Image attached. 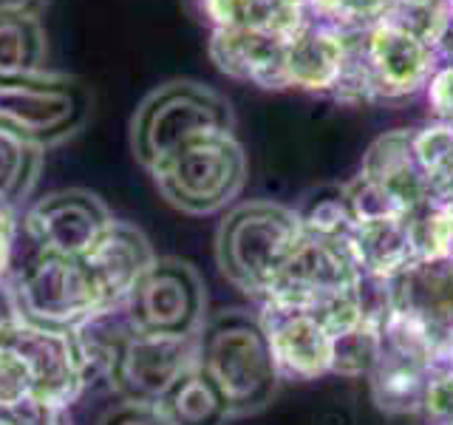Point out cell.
<instances>
[{
    "label": "cell",
    "instance_id": "603a6c76",
    "mask_svg": "<svg viewBox=\"0 0 453 425\" xmlns=\"http://www.w3.org/2000/svg\"><path fill=\"white\" fill-rule=\"evenodd\" d=\"M35 394L32 375H28L20 354L0 344V408L14 406Z\"/></svg>",
    "mask_w": 453,
    "mask_h": 425
},
{
    "label": "cell",
    "instance_id": "3957f363",
    "mask_svg": "<svg viewBox=\"0 0 453 425\" xmlns=\"http://www.w3.org/2000/svg\"><path fill=\"white\" fill-rule=\"evenodd\" d=\"M230 99L196 80H170L139 103L131 120V151L153 174L170 153L210 131H233Z\"/></svg>",
    "mask_w": 453,
    "mask_h": 425
},
{
    "label": "cell",
    "instance_id": "e0dca14e",
    "mask_svg": "<svg viewBox=\"0 0 453 425\" xmlns=\"http://www.w3.org/2000/svg\"><path fill=\"white\" fill-rule=\"evenodd\" d=\"M374 68L386 94H408L419 89L425 77V51L419 42L400 32V28H382L374 40Z\"/></svg>",
    "mask_w": 453,
    "mask_h": 425
},
{
    "label": "cell",
    "instance_id": "277c9868",
    "mask_svg": "<svg viewBox=\"0 0 453 425\" xmlns=\"http://www.w3.org/2000/svg\"><path fill=\"white\" fill-rule=\"evenodd\" d=\"M247 153L233 131H210L184 142L153 170L162 198L188 216L226 210L247 184Z\"/></svg>",
    "mask_w": 453,
    "mask_h": 425
},
{
    "label": "cell",
    "instance_id": "83f0119b",
    "mask_svg": "<svg viewBox=\"0 0 453 425\" xmlns=\"http://www.w3.org/2000/svg\"><path fill=\"white\" fill-rule=\"evenodd\" d=\"M49 0H0V14H26V18H40Z\"/></svg>",
    "mask_w": 453,
    "mask_h": 425
},
{
    "label": "cell",
    "instance_id": "8992f818",
    "mask_svg": "<svg viewBox=\"0 0 453 425\" xmlns=\"http://www.w3.org/2000/svg\"><path fill=\"white\" fill-rule=\"evenodd\" d=\"M14 304L23 323L51 332H77L99 315L103 301L82 259L37 250L12 283Z\"/></svg>",
    "mask_w": 453,
    "mask_h": 425
},
{
    "label": "cell",
    "instance_id": "44dd1931",
    "mask_svg": "<svg viewBox=\"0 0 453 425\" xmlns=\"http://www.w3.org/2000/svg\"><path fill=\"white\" fill-rule=\"evenodd\" d=\"M382 352V323L363 318L360 323L332 335V375L357 380L368 377Z\"/></svg>",
    "mask_w": 453,
    "mask_h": 425
},
{
    "label": "cell",
    "instance_id": "8fae6325",
    "mask_svg": "<svg viewBox=\"0 0 453 425\" xmlns=\"http://www.w3.org/2000/svg\"><path fill=\"white\" fill-rule=\"evenodd\" d=\"M0 344L20 354L28 375H32L35 397L40 400L68 408L85 389L74 332H51L18 321Z\"/></svg>",
    "mask_w": 453,
    "mask_h": 425
},
{
    "label": "cell",
    "instance_id": "7402d4cb",
    "mask_svg": "<svg viewBox=\"0 0 453 425\" xmlns=\"http://www.w3.org/2000/svg\"><path fill=\"white\" fill-rule=\"evenodd\" d=\"M419 414H425L434 425H453V358L450 354H439V360L434 363Z\"/></svg>",
    "mask_w": 453,
    "mask_h": 425
},
{
    "label": "cell",
    "instance_id": "d6986e66",
    "mask_svg": "<svg viewBox=\"0 0 453 425\" xmlns=\"http://www.w3.org/2000/svg\"><path fill=\"white\" fill-rule=\"evenodd\" d=\"M297 210V219L303 224V233L311 241L326 244H346L351 241L357 221L351 216L346 188H323L306 196V202Z\"/></svg>",
    "mask_w": 453,
    "mask_h": 425
},
{
    "label": "cell",
    "instance_id": "5b68a950",
    "mask_svg": "<svg viewBox=\"0 0 453 425\" xmlns=\"http://www.w3.org/2000/svg\"><path fill=\"white\" fill-rule=\"evenodd\" d=\"M94 94L63 71H40L0 89V128L28 145L49 151L77 136L91 117Z\"/></svg>",
    "mask_w": 453,
    "mask_h": 425
},
{
    "label": "cell",
    "instance_id": "ac0fdd59",
    "mask_svg": "<svg viewBox=\"0 0 453 425\" xmlns=\"http://www.w3.org/2000/svg\"><path fill=\"white\" fill-rule=\"evenodd\" d=\"M340 74V54L329 37L301 32L287 40V80L303 89H329Z\"/></svg>",
    "mask_w": 453,
    "mask_h": 425
},
{
    "label": "cell",
    "instance_id": "2e32d148",
    "mask_svg": "<svg viewBox=\"0 0 453 425\" xmlns=\"http://www.w3.org/2000/svg\"><path fill=\"white\" fill-rule=\"evenodd\" d=\"M49 40L40 18L0 14V89L46 71Z\"/></svg>",
    "mask_w": 453,
    "mask_h": 425
},
{
    "label": "cell",
    "instance_id": "9c48e42d",
    "mask_svg": "<svg viewBox=\"0 0 453 425\" xmlns=\"http://www.w3.org/2000/svg\"><path fill=\"white\" fill-rule=\"evenodd\" d=\"M113 216L105 202L91 190L65 188L37 198L28 207L23 227L37 250L60 252L68 259H82L96 238L111 227Z\"/></svg>",
    "mask_w": 453,
    "mask_h": 425
},
{
    "label": "cell",
    "instance_id": "5bb4252c",
    "mask_svg": "<svg viewBox=\"0 0 453 425\" xmlns=\"http://www.w3.org/2000/svg\"><path fill=\"white\" fill-rule=\"evenodd\" d=\"M363 176L368 182H374L382 193H388L405 216L422 210L431 202L428 176H425V170L414 153V136H403V134L382 136L368 151Z\"/></svg>",
    "mask_w": 453,
    "mask_h": 425
},
{
    "label": "cell",
    "instance_id": "7c38bea8",
    "mask_svg": "<svg viewBox=\"0 0 453 425\" xmlns=\"http://www.w3.org/2000/svg\"><path fill=\"white\" fill-rule=\"evenodd\" d=\"M82 261L91 273L103 309H117L150 269L156 252L150 238L136 224L113 219L96 244L82 255Z\"/></svg>",
    "mask_w": 453,
    "mask_h": 425
},
{
    "label": "cell",
    "instance_id": "4fadbf2b",
    "mask_svg": "<svg viewBox=\"0 0 453 425\" xmlns=\"http://www.w3.org/2000/svg\"><path fill=\"white\" fill-rule=\"evenodd\" d=\"M210 57L235 80L264 89H283L287 80V37L269 28H212Z\"/></svg>",
    "mask_w": 453,
    "mask_h": 425
},
{
    "label": "cell",
    "instance_id": "cb8c5ba5",
    "mask_svg": "<svg viewBox=\"0 0 453 425\" xmlns=\"http://www.w3.org/2000/svg\"><path fill=\"white\" fill-rule=\"evenodd\" d=\"M99 425H170V422L165 420L159 406L122 400L119 406L105 411V417L99 420Z\"/></svg>",
    "mask_w": 453,
    "mask_h": 425
},
{
    "label": "cell",
    "instance_id": "9a60e30c",
    "mask_svg": "<svg viewBox=\"0 0 453 425\" xmlns=\"http://www.w3.org/2000/svg\"><path fill=\"white\" fill-rule=\"evenodd\" d=\"M156 406L170 425H226V420H233L226 397L198 363L190 366Z\"/></svg>",
    "mask_w": 453,
    "mask_h": 425
},
{
    "label": "cell",
    "instance_id": "30bf717a",
    "mask_svg": "<svg viewBox=\"0 0 453 425\" xmlns=\"http://www.w3.org/2000/svg\"><path fill=\"white\" fill-rule=\"evenodd\" d=\"M258 315L283 380L332 375V332L315 309L292 301H261Z\"/></svg>",
    "mask_w": 453,
    "mask_h": 425
},
{
    "label": "cell",
    "instance_id": "ba28073f",
    "mask_svg": "<svg viewBox=\"0 0 453 425\" xmlns=\"http://www.w3.org/2000/svg\"><path fill=\"white\" fill-rule=\"evenodd\" d=\"M190 366H196V337H162L131 329L113 354L108 382L122 400L156 406Z\"/></svg>",
    "mask_w": 453,
    "mask_h": 425
},
{
    "label": "cell",
    "instance_id": "d4e9b609",
    "mask_svg": "<svg viewBox=\"0 0 453 425\" xmlns=\"http://www.w3.org/2000/svg\"><path fill=\"white\" fill-rule=\"evenodd\" d=\"M431 99H434V108L439 117L453 122V71H445V74H439L434 80Z\"/></svg>",
    "mask_w": 453,
    "mask_h": 425
},
{
    "label": "cell",
    "instance_id": "4316f807",
    "mask_svg": "<svg viewBox=\"0 0 453 425\" xmlns=\"http://www.w3.org/2000/svg\"><path fill=\"white\" fill-rule=\"evenodd\" d=\"M12 241H14V216L9 207H0V273H4V267L9 261Z\"/></svg>",
    "mask_w": 453,
    "mask_h": 425
},
{
    "label": "cell",
    "instance_id": "ffe728a7",
    "mask_svg": "<svg viewBox=\"0 0 453 425\" xmlns=\"http://www.w3.org/2000/svg\"><path fill=\"white\" fill-rule=\"evenodd\" d=\"M42 153L0 128V207L14 210L32 196L42 170Z\"/></svg>",
    "mask_w": 453,
    "mask_h": 425
},
{
    "label": "cell",
    "instance_id": "6da1fadb",
    "mask_svg": "<svg viewBox=\"0 0 453 425\" xmlns=\"http://www.w3.org/2000/svg\"><path fill=\"white\" fill-rule=\"evenodd\" d=\"M303 241L306 233L295 207L252 198L230 207L221 219L216 261L235 290L264 301L278 287Z\"/></svg>",
    "mask_w": 453,
    "mask_h": 425
},
{
    "label": "cell",
    "instance_id": "52a82bcc",
    "mask_svg": "<svg viewBox=\"0 0 453 425\" xmlns=\"http://www.w3.org/2000/svg\"><path fill=\"white\" fill-rule=\"evenodd\" d=\"M134 332L196 337L207 321V290L198 269L181 259H156L122 304Z\"/></svg>",
    "mask_w": 453,
    "mask_h": 425
},
{
    "label": "cell",
    "instance_id": "7a4b0ae2",
    "mask_svg": "<svg viewBox=\"0 0 453 425\" xmlns=\"http://www.w3.org/2000/svg\"><path fill=\"white\" fill-rule=\"evenodd\" d=\"M196 363L216 380L233 417L258 414L273 403L280 372L258 312L221 309L196 335Z\"/></svg>",
    "mask_w": 453,
    "mask_h": 425
},
{
    "label": "cell",
    "instance_id": "484cf974",
    "mask_svg": "<svg viewBox=\"0 0 453 425\" xmlns=\"http://www.w3.org/2000/svg\"><path fill=\"white\" fill-rule=\"evenodd\" d=\"M18 321H20V315H18V304H14L12 287H6V283L0 281V340H4V335Z\"/></svg>",
    "mask_w": 453,
    "mask_h": 425
}]
</instances>
